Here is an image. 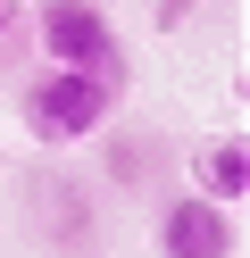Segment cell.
I'll list each match as a JSON object with an SVG mask.
<instances>
[{"mask_svg":"<svg viewBox=\"0 0 250 258\" xmlns=\"http://www.w3.org/2000/svg\"><path fill=\"white\" fill-rule=\"evenodd\" d=\"M17 117H25V134L42 142V150H67V142L100 134V125L117 117V84H100V75H67V67H42L25 92H17Z\"/></svg>","mask_w":250,"mask_h":258,"instance_id":"1","label":"cell"},{"mask_svg":"<svg viewBox=\"0 0 250 258\" xmlns=\"http://www.w3.org/2000/svg\"><path fill=\"white\" fill-rule=\"evenodd\" d=\"M33 34H42V58H50V67H67V75H100V84L125 75L117 25L100 17L92 0H42V9H33Z\"/></svg>","mask_w":250,"mask_h":258,"instance_id":"2","label":"cell"},{"mask_svg":"<svg viewBox=\"0 0 250 258\" xmlns=\"http://www.w3.org/2000/svg\"><path fill=\"white\" fill-rule=\"evenodd\" d=\"M159 258H233V217L192 200V191H175L159 208Z\"/></svg>","mask_w":250,"mask_h":258,"instance_id":"3","label":"cell"},{"mask_svg":"<svg viewBox=\"0 0 250 258\" xmlns=\"http://www.w3.org/2000/svg\"><path fill=\"white\" fill-rule=\"evenodd\" d=\"M242 191H250V142L242 134H217V142H200L192 150V200H209V208H242Z\"/></svg>","mask_w":250,"mask_h":258,"instance_id":"4","label":"cell"},{"mask_svg":"<svg viewBox=\"0 0 250 258\" xmlns=\"http://www.w3.org/2000/svg\"><path fill=\"white\" fill-rule=\"evenodd\" d=\"M109 175H117V183H142V175H150V142L117 134V142H109Z\"/></svg>","mask_w":250,"mask_h":258,"instance_id":"5","label":"cell"},{"mask_svg":"<svg viewBox=\"0 0 250 258\" xmlns=\"http://www.w3.org/2000/svg\"><path fill=\"white\" fill-rule=\"evenodd\" d=\"M9 17H17V0H0V42H9Z\"/></svg>","mask_w":250,"mask_h":258,"instance_id":"6","label":"cell"}]
</instances>
